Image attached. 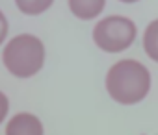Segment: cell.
Here are the masks:
<instances>
[{
  "label": "cell",
  "mask_w": 158,
  "mask_h": 135,
  "mask_svg": "<svg viewBox=\"0 0 158 135\" xmlns=\"http://www.w3.org/2000/svg\"><path fill=\"white\" fill-rule=\"evenodd\" d=\"M138 35V28L132 19L123 15H110L101 19L93 26V43L108 54L127 50Z\"/></svg>",
  "instance_id": "obj_3"
},
{
  "label": "cell",
  "mask_w": 158,
  "mask_h": 135,
  "mask_svg": "<svg viewBox=\"0 0 158 135\" xmlns=\"http://www.w3.org/2000/svg\"><path fill=\"white\" fill-rule=\"evenodd\" d=\"M69 10L76 19H82V21H91L97 19L104 6H106V0H67Z\"/></svg>",
  "instance_id": "obj_5"
},
{
  "label": "cell",
  "mask_w": 158,
  "mask_h": 135,
  "mask_svg": "<svg viewBox=\"0 0 158 135\" xmlns=\"http://www.w3.org/2000/svg\"><path fill=\"white\" fill-rule=\"evenodd\" d=\"M143 50L152 61L158 63V19L151 21L143 32Z\"/></svg>",
  "instance_id": "obj_6"
},
{
  "label": "cell",
  "mask_w": 158,
  "mask_h": 135,
  "mask_svg": "<svg viewBox=\"0 0 158 135\" xmlns=\"http://www.w3.org/2000/svg\"><path fill=\"white\" fill-rule=\"evenodd\" d=\"M8 111H10V100H8V96L2 91H0V124L6 120Z\"/></svg>",
  "instance_id": "obj_8"
},
{
  "label": "cell",
  "mask_w": 158,
  "mask_h": 135,
  "mask_svg": "<svg viewBox=\"0 0 158 135\" xmlns=\"http://www.w3.org/2000/svg\"><path fill=\"white\" fill-rule=\"evenodd\" d=\"M6 35H8V19H6V15L2 11H0V44L4 43Z\"/></svg>",
  "instance_id": "obj_9"
},
{
  "label": "cell",
  "mask_w": 158,
  "mask_h": 135,
  "mask_svg": "<svg viewBox=\"0 0 158 135\" xmlns=\"http://www.w3.org/2000/svg\"><path fill=\"white\" fill-rule=\"evenodd\" d=\"M6 135H45V128L34 113H17L6 124Z\"/></svg>",
  "instance_id": "obj_4"
},
{
  "label": "cell",
  "mask_w": 158,
  "mask_h": 135,
  "mask_svg": "<svg viewBox=\"0 0 158 135\" xmlns=\"http://www.w3.org/2000/svg\"><path fill=\"white\" fill-rule=\"evenodd\" d=\"M119 2H125V4H134V2H139V0H119Z\"/></svg>",
  "instance_id": "obj_10"
},
{
  "label": "cell",
  "mask_w": 158,
  "mask_h": 135,
  "mask_svg": "<svg viewBox=\"0 0 158 135\" xmlns=\"http://www.w3.org/2000/svg\"><path fill=\"white\" fill-rule=\"evenodd\" d=\"M54 0H15L17 8L24 13V15H41L45 13Z\"/></svg>",
  "instance_id": "obj_7"
},
{
  "label": "cell",
  "mask_w": 158,
  "mask_h": 135,
  "mask_svg": "<svg viewBox=\"0 0 158 135\" xmlns=\"http://www.w3.org/2000/svg\"><path fill=\"white\" fill-rule=\"evenodd\" d=\"M2 63L15 78H32L45 65V44L32 33H19L6 44Z\"/></svg>",
  "instance_id": "obj_2"
},
{
  "label": "cell",
  "mask_w": 158,
  "mask_h": 135,
  "mask_svg": "<svg viewBox=\"0 0 158 135\" xmlns=\"http://www.w3.org/2000/svg\"><path fill=\"white\" fill-rule=\"evenodd\" d=\"M104 85L114 102L121 106H134L149 94L151 72L136 59H121L108 69Z\"/></svg>",
  "instance_id": "obj_1"
}]
</instances>
